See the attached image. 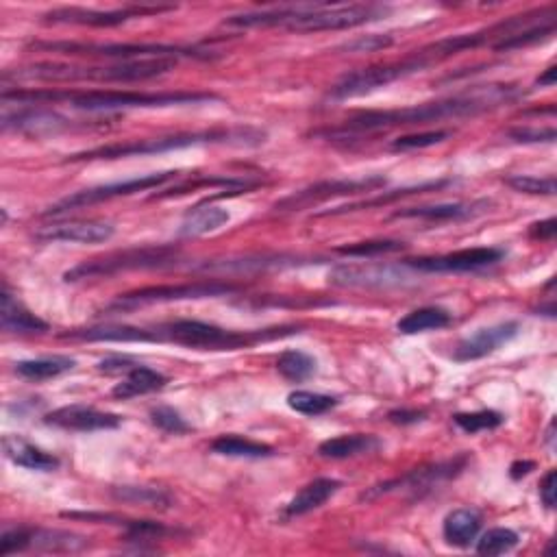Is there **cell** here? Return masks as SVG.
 <instances>
[{
    "mask_svg": "<svg viewBox=\"0 0 557 557\" xmlns=\"http://www.w3.org/2000/svg\"><path fill=\"white\" fill-rule=\"evenodd\" d=\"M340 488H342V481L331 477H318L314 481H309L307 486H303L294 494V499L286 505L283 514H286V518H296L314 512L318 507H323L331 497H336Z\"/></svg>",
    "mask_w": 557,
    "mask_h": 557,
    "instance_id": "cell-24",
    "label": "cell"
},
{
    "mask_svg": "<svg viewBox=\"0 0 557 557\" xmlns=\"http://www.w3.org/2000/svg\"><path fill=\"white\" fill-rule=\"evenodd\" d=\"M518 331H521V325H518L516 320H507V323L477 329L473 336L464 338L455 346L453 360L462 364L484 360V357L497 351L499 346L512 342L518 336Z\"/></svg>",
    "mask_w": 557,
    "mask_h": 557,
    "instance_id": "cell-18",
    "label": "cell"
},
{
    "mask_svg": "<svg viewBox=\"0 0 557 557\" xmlns=\"http://www.w3.org/2000/svg\"><path fill=\"white\" fill-rule=\"evenodd\" d=\"M151 423L157 427V429H162L164 433H170V436H183V433H188L192 431V425L188 423L181 416V412H177L175 407H170V405H157L151 410Z\"/></svg>",
    "mask_w": 557,
    "mask_h": 557,
    "instance_id": "cell-43",
    "label": "cell"
},
{
    "mask_svg": "<svg viewBox=\"0 0 557 557\" xmlns=\"http://www.w3.org/2000/svg\"><path fill=\"white\" fill-rule=\"evenodd\" d=\"M309 264L305 257H294V255H262V257H244V259H225V262H205L196 266L194 270L201 272H222V275H246V272H257V270H268V268H292V266H303Z\"/></svg>",
    "mask_w": 557,
    "mask_h": 557,
    "instance_id": "cell-21",
    "label": "cell"
},
{
    "mask_svg": "<svg viewBox=\"0 0 557 557\" xmlns=\"http://www.w3.org/2000/svg\"><path fill=\"white\" fill-rule=\"evenodd\" d=\"M390 11L392 7L388 5H290L231 16L225 20V27H286L288 31L296 33L344 31L362 27V24L368 22H377L386 18Z\"/></svg>",
    "mask_w": 557,
    "mask_h": 557,
    "instance_id": "cell-4",
    "label": "cell"
},
{
    "mask_svg": "<svg viewBox=\"0 0 557 557\" xmlns=\"http://www.w3.org/2000/svg\"><path fill=\"white\" fill-rule=\"evenodd\" d=\"M536 468V464L534 462H514L512 466H510V477L514 479V481H518V479H523V477H527L531 470Z\"/></svg>",
    "mask_w": 557,
    "mask_h": 557,
    "instance_id": "cell-54",
    "label": "cell"
},
{
    "mask_svg": "<svg viewBox=\"0 0 557 557\" xmlns=\"http://www.w3.org/2000/svg\"><path fill=\"white\" fill-rule=\"evenodd\" d=\"M111 497L120 503L155 507V510H168V507L175 503L170 492H166L164 488H151V486H118L111 490Z\"/></svg>",
    "mask_w": 557,
    "mask_h": 557,
    "instance_id": "cell-36",
    "label": "cell"
},
{
    "mask_svg": "<svg viewBox=\"0 0 557 557\" xmlns=\"http://www.w3.org/2000/svg\"><path fill=\"white\" fill-rule=\"evenodd\" d=\"M505 183L516 192L534 194V196H553L557 192L555 177H534V175H510Z\"/></svg>",
    "mask_w": 557,
    "mask_h": 557,
    "instance_id": "cell-44",
    "label": "cell"
},
{
    "mask_svg": "<svg viewBox=\"0 0 557 557\" xmlns=\"http://www.w3.org/2000/svg\"><path fill=\"white\" fill-rule=\"evenodd\" d=\"M555 138H557V133H555L553 127H549V129H529V127H525V129L510 131V140L516 142V144H540V142L551 144V142H555Z\"/></svg>",
    "mask_w": 557,
    "mask_h": 557,
    "instance_id": "cell-49",
    "label": "cell"
},
{
    "mask_svg": "<svg viewBox=\"0 0 557 557\" xmlns=\"http://www.w3.org/2000/svg\"><path fill=\"white\" fill-rule=\"evenodd\" d=\"M557 231V220L555 218H547L540 220L536 225H531V238L536 240H553Z\"/></svg>",
    "mask_w": 557,
    "mask_h": 557,
    "instance_id": "cell-53",
    "label": "cell"
},
{
    "mask_svg": "<svg viewBox=\"0 0 557 557\" xmlns=\"http://www.w3.org/2000/svg\"><path fill=\"white\" fill-rule=\"evenodd\" d=\"M505 257L503 249L494 246H479V249H464L436 257L405 259V266L416 272H475L499 264Z\"/></svg>",
    "mask_w": 557,
    "mask_h": 557,
    "instance_id": "cell-16",
    "label": "cell"
},
{
    "mask_svg": "<svg viewBox=\"0 0 557 557\" xmlns=\"http://www.w3.org/2000/svg\"><path fill=\"white\" fill-rule=\"evenodd\" d=\"M277 370L281 377H286L292 383H303L309 377L316 375L318 364L312 355L305 351H283L277 360Z\"/></svg>",
    "mask_w": 557,
    "mask_h": 557,
    "instance_id": "cell-38",
    "label": "cell"
},
{
    "mask_svg": "<svg viewBox=\"0 0 557 557\" xmlns=\"http://www.w3.org/2000/svg\"><path fill=\"white\" fill-rule=\"evenodd\" d=\"M557 475H555V470H549L547 475H544L542 479V484H540V499L544 503V507L547 510H553L555 507V488H557Z\"/></svg>",
    "mask_w": 557,
    "mask_h": 557,
    "instance_id": "cell-51",
    "label": "cell"
},
{
    "mask_svg": "<svg viewBox=\"0 0 557 557\" xmlns=\"http://www.w3.org/2000/svg\"><path fill=\"white\" fill-rule=\"evenodd\" d=\"M336 396L320 394V392H307V390H296L288 394V405L290 410L299 412L303 416H323L331 412L333 407H338Z\"/></svg>",
    "mask_w": 557,
    "mask_h": 557,
    "instance_id": "cell-39",
    "label": "cell"
},
{
    "mask_svg": "<svg viewBox=\"0 0 557 557\" xmlns=\"http://www.w3.org/2000/svg\"><path fill=\"white\" fill-rule=\"evenodd\" d=\"M433 64H436V61L431 59L425 48H420V51H414L401 61H390V64H379L344 74V77L329 90V98L331 101H349V98L373 94L394 81L412 77L416 72H423Z\"/></svg>",
    "mask_w": 557,
    "mask_h": 557,
    "instance_id": "cell-8",
    "label": "cell"
},
{
    "mask_svg": "<svg viewBox=\"0 0 557 557\" xmlns=\"http://www.w3.org/2000/svg\"><path fill=\"white\" fill-rule=\"evenodd\" d=\"M523 96V90L516 85H481L473 92H464L442 101L401 107V109H373L360 111V114L344 120L340 127H333L327 131H320L318 135L333 140H349L357 135L379 133L396 127H416L429 125V122H444V120H460V118H475L486 111L497 109L501 105L514 103Z\"/></svg>",
    "mask_w": 557,
    "mask_h": 557,
    "instance_id": "cell-2",
    "label": "cell"
},
{
    "mask_svg": "<svg viewBox=\"0 0 557 557\" xmlns=\"http://www.w3.org/2000/svg\"><path fill=\"white\" fill-rule=\"evenodd\" d=\"M453 179H436V181H427V183H420V185H412V188H403V190H392V192H383L375 198H370V201H362V203H353V205H346V207H338V209H331V212H320L316 216H340V214H349V212H360V209H370V207H386L390 203H396L399 198L405 196H414V194H423V192H431V190H442L451 185Z\"/></svg>",
    "mask_w": 557,
    "mask_h": 557,
    "instance_id": "cell-30",
    "label": "cell"
},
{
    "mask_svg": "<svg viewBox=\"0 0 557 557\" xmlns=\"http://www.w3.org/2000/svg\"><path fill=\"white\" fill-rule=\"evenodd\" d=\"M381 447V440L373 433H346L318 444V455L327 460H349V457L373 453Z\"/></svg>",
    "mask_w": 557,
    "mask_h": 557,
    "instance_id": "cell-28",
    "label": "cell"
},
{
    "mask_svg": "<svg viewBox=\"0 0 557 557\" xmlns=\"http://www.w3.org/2000/svg\"><path fill=\"white\" fill-rule=\"evenodd\" d=\"M179 172L177 170H166V172H153V175H144V177H135L129 181H116V183H107V185H96V188L90 190H81L74 192L72 196L61 198L55 205L46 207L42 212V218H57V216H66L70 212H77V209H85L92 207L98 203L111 201V198H120V196H131L138 192H148L155 188H162L164 183L177 179Z\"/></svg>",
    "mask_w": 557,
    "mask_h": 557,
    "instance_id": "cell-11",
    "label": "cell"
},
{
    "mask_svg": "<svg viewBox=\"0 0 557 557\" xmlns=\"http://www.w3.org/2000/svg\"><path fill=\"white\" fill-rule=\"evenodd\" d=\"M175 7H159V5H135L114 11H96V9H83V7H64L53 9L44 14V22L51 24H81V27H120L133 18L144 16H157L164 11H172Z\"/></svg>",
    "mask_w": 557,
    "mask_h": 557,
    "instance_id": "cell-15",
    "label": "cell"
},
{
    "mask_svg": "<svg viewBox=\"0 0 557 557\" xmlns=\"http://www.w3.org/2000/svg\"><path fill=\"white\" fill-rule=\"evenodd\" d=\"M329 283L338 288L388 290L414 283V272L405 264H340L329 272Z\"/></svg>",
    "mask_w": 557,
    "mask_h": 557,
    "instance_id": "cell-13",
    "label": "cell"
},
{
    "mask_svg": "<svg viewBox=\"0 0 557 557\" xmlns=\"http://www.w3.org/2000/svg\"><path fill=\"white\" fill-rule=\"evenodd\" d=\"M170 534V529L164 523L157 521H127L125 523V538L127 542H153L162 540Z\"/></svg>",
    "mask_w": 557,
    "mask_h": 557,
    "instance_id": "cell-47",
    "label": "cell"
},
{
    "mask_svg": "<svg viewBox=\"0 0 557 557\" xmlns=\"http://www.w3.org/2000/svg\"><path fill=\"white\" fill-rule=\"evenodd\" d=\"M179 251L175 246H142V249H127L122 253L107 255L101 259H92V262H83L79 266L70 268L64 281L77 283L83 279H98V277H111L125 270H146V268H166L177 264Z\"/></svg>",
    "mask_w": 557,
    "mask_h": 557,
    "instance_id": "cell-10",
    "label": "cell"
},
{
    "mask_svg": "<svg viewBox=\"0 0 557 557\" xmlns=\"http://www.w3.org/2000/svg\"><path fill=\"white\" fill-rule=\"evenodd\" d=\"M229 220H231V214L227 212V209L203 201L201 205L192 207L190 212L185 214L181 227H179V235L181 238H198V235L214 233V231L222 229Z\"/></svg>",
    "mask_w": 557,
    "mask_h": 557,
    "instance_id": "cell-29",
    "label": "cell"
},
{
    "mask_svg": "<svg viewBox=\"0 0 557 557\" xmlns=\"http://www.w3.org/2000/svg\"><path fill=\"white\" fill-rule=\"evenodd\" d=\"M177 68V59H138L118 61L111 66H74L42 61L3 72V83L9 81H40V83H135L162 77Z\"/></svg>",
    "mask_w": 557,
    "mask_h": 557,
    "instance_id": "cell-5",
    "label": "cell"
},
{
    "mask_svg": "<svg viewBox=\"0 0 557 557\" xmlns=\"http://www.w3.org/2000/svg\"><path fill=\"white\" fill-rule=\"evenodd\" d=\"M553 31H555V16L534 24V27H527V29H521V31L512 33V35L501 37L499 42L492 44V48L497 53L518 51V48H525V46H531V44H538L542 40H549Z\"/></svg>",
    "mask_w": 557,
    "mask_h": 557,
    "instance_id": "cell-37",
    "label": "cell"
},
{
    "mask_svg": "<svg viewBox=\"0 0 557 557\" xmlns=\"http://www.w3.org/2000/svg\"><path fill=\"white\" fill-rule=\"evenodd\" d=\"M386 177L383 175H370L362 179H333V181H318L314 185H307V188L294 192L286 198H281L279 203H275V212H303L309 207H318L331 198L338 196H349V194H373L375 190L386 185Z\"/></svg>",
    "mask_w": 557,
    "mask_h": 557,
    "instance_id": "cell-12",
    "label": "cell"
},
{
    "mask_svg": "<svg viewBox=\"0 0 557 557\" xmlns=\"http://www.w3.org/2000/svg\"><path fill=\"white\" fill-rule=\"evenodd\" d=\"M405 242L401 240H368V242H355V244H346V246H338L336 253L340 255H349V257H379V255H390V253H399L405 249Z\"/></svg>",
    "mask_w": 557,
    "mask_h": 557,
    "instance_id": "cell-42",
    "label": "cell"
},
{
    "mask_svg": "<svg viewBox=\"0 0 557 557\" xmlns=\"http://www.w3.org/2000/svg\"><path fill=\"white\" fill-rule=\"evenodd\" d=\"M242 288L229 281H194V283H179V286H148L133 290L127 294H120L116 301L107 305V312L122 314L131 312L144 305H157V303H177V301H201V299H216V296H227L240 292Z\"/></svg>",
    "mask_w": 557,
    "mask_h": 557,
    "instance_id": "cell-9",
    "label": "cell"
},
{
    "mask_svg": "<svg viewBox=\"0 0 557 557\" xmlns=\"http://www.w3.org/2000/svg\"><path fill=\"white\" fill-rule=\"evenodd\" d=\"M425 412H420V410H392L390 414H388V420L390 423H394V425H401V427H405V425H416V423H420V420H425Z\"/></svg>",
    "mask_w": 557,
    "mask_h": 557,
    "instance_id": "cell-52",
    "label": "cell"
},
{
    "mask_svg": "<svg viewBox=\"0 0 557 557\" xmlns=\"http://www.w3.org/2000/svg\"><path fill=\"white\" fill-rule=\"evenodd\" d=\"M0 325L9 333H46L48 323L40 316L31 314L27 307H24L14 294L9 292V288H3L0 294Z\"/></svg>",
    "mask_w": 557,
    "mask_h": 557,
    "instance_id": "cell-25",
    "label": "cell"
},
{
    "mask_svg": "<svg viewBox=\"0 0 557 557\" xmlns=\"http://www.w3.org/2000/svg\"><path fill=\"white\" fill-rule=\"evenodd\" d=\"M114 225L101 220H74L61 225H48L37 231V240L44 242H74V244H101L114 238Z\"/></svg>",
    "mask_w": 557,
    "mask_h": 557,
    "instance_id": "cell-20",
    "label": "cell"
},
{
    "mask_svg": "<svg viewBox=\"0 0 557 557\" xmlns=\"http://www.w3.org/2000/svg\"><path fill=\"white\" fill-rule=\"evenodd\" d=\"M90 547V538L59 529H37L33 536V549L46 553H77Z\"/></svg>",
    "mask_w": 557,
    "mask_h": 557,
    "instance_id": "cell-33",
    "label": "cell"
},
{
    "mask_svg": "<svg viewBox=\"0 0 557 557\" xmlns=\"http://www.w3.org/2000/svg\"><path fill=\"white\" fill-rule=\"evenodd\" d=\"M33 536L35 527H16L7 529L3 536H0V557H9L14 553H24L33 549Z\"/></svg>",
    "mask_w": 557,
    "mask_h": 557,
    "instance_id": "cell-46",
    "label": "cell"
},
{
    "mask_svg": "<svg viewBox=\"0 0 557 557\" xmlns=\"http://www.w3.org/2000/svg\"><path fill=\"white\" fill-rule=\"evenodd\" d=\"M135 364V360H131V357H120V355H111L107 357V360L103 362H98V370L105 375H120V373H127V370H131Z\"/></svg>",
    "mask_w": 557,
    "mask_h": 557,
    "instance_id": "cell-50",
    "label": "cell"
},
{
    "mask_svg": "<svg viewBox=\"0 0 557 557\" xmlns=\"http://www.w3.org/2000/svg\"><path fill=\"white\" fill-rule=\"evenodd\" d=\"M394 44V37L392 35H360L355 37V40L346 42L340 46V51L344 53H353V55H362V53H379V51H386Z\"/></svg>",
    "mask_w": 557,
    "mask_h": 557,
    "instance_id": "cell-48",
    "label": "cell"
},
{
    "mask_svg": "<svg viewBox=\"0 0 557 557\" xmlns=\"http://www.w3.org/2000/svg\"><path fill=\"white\" fill-rule=\"evenodd\" d=\"M0 125H3V131H16L22 135H33V138H44V135L68 131L72 127V120L44 105H18L16 109H3Z\"/></svg>",
    "mask_w": 557,
    "mask_h": 557,
    "instance_id": "cell-17",
    "label": "cell"
},
{
    "mask_svg": "<svg viewBox=\"0 0 557 557\" xmlns=\"http://www.w3.org/2000/svg\"><path fill=\"white\" fill-rule=\"evenodd\" d=\"M451 131H425V133H416V135H401L392 142V151H416V148H429L447 142L451 138Z\"/></svg>",
    "mask_w": 557,
    "mask_h": 557,
    "instance_id": "cell-45",
    "label": "cell"
},
{
    "mask_svg": "<svg viewBox=\"0 0 557 557\" xmlns=\"http://www.w3.org/2000/svg\"><path fill=\"white\" fill-rule=\"evenodd\" d=\"M301 325H281L257 331H235L225 329L203 320H170V323L133 327V325H98L88 329H74L61 333V338L83 340V342H162V344H179L185 349L196 351H238L249 349L259 342H272L281 338H290L301 333Z\"/></svg>",
    "mask_w": 557,
    "mask_h": 557,
    "instance_id": "cell-1",
    "label": "cell"
},
{
    "mask_svg": "<svg viewBox=\"0 0 557 557\" xmlns=\"http://www.w3.org/2000/svg\"><path fill=\"white\" fill-rule=\"evenodd\" d=\"M74 366H77V360L70 355H46V357H37V360L18 362L14 370L22 379L46 381L70 373Z\"/></svg>",
    "mask_w": 557,
    "mask_h": 557,
    "instance_id": "cell-31",
    "label": "cell"
},
{
    "mask_svg": "<svg viewBox=\"0 0 557 557\" xmlns=\"http://www.w3.org/2000/svg\"><path fill=\"white\" fill-rule=\"evenodd\" d=\"M453 323L451 312L442 307H420L414 309L407 316H403L399 323H396V329L399 333H405V336H414V333H425V331H436V329H444Z\"/></svg>",
    "mask_w": 557,
    "mask_h": 557,
    "instance_id": "cell-32",
    "label": "cell"
},
{
    "mask_svg": "<svg viewBox=\"0 0 557 557\" xmlns=\"http://www.w3.org/2000/svg\"><path fill=\"white\" fill-rule=\"evenodd\" d=\"M468 457L460 455L455 460H447V462H438V464H429V466H420L410 470V473L403 477H396L390 481H383V484H377L370 490H366L362 494V501H373L381 494H390L396 490H410V492H425V490H433L438 488L444 481H449L453 477H457L466 468Z\"/></svg>",
    "mask_w": 557,
    "mask_h": 557,
    "instance_id": "cell-14",
    "label": "cell"
},
{
    "mask_svg": "<svg viewBox=\"0 0 557 557\" xmlns=\"http://www.w3.org/2000/svg\"><path fill=\"white\" fill-rule=\"evenodd\" d=\"M259 181L257 179H238V177H203V179H198V181H185L181 185H177V188H172V190H166L162 194H153L151 198L153 201H162V198H172V196H183V194H188L192 190H198V188H225L229 192H240V194H246V192H251L253 188H257Z\"/></svg>",
    "mask_w": 557,
    "mask_h": 557,
    "instance_id": "cell-35",
    "label": "cell"
},
{
    "mask_svg": "<svg viewBox=\"0 0 557 557\" xmlns=\"http://www.w3.org/2000/svg\"><path fill=\"white\" fill-rule=\"evenodd\" d=\"M212 451L225 457H244V460H264V457L275 455V449H272L270 444L235 436V433L218 436L212 442Z\"/></svg>",
    "mask_w": 557,
    "mask_h": 557,
    "instance_id": "cell-34",
    "label": "cell"
},
{
    "mask_svg": "<svg viewBox=\"0 0 557 557\" xmlns=\"http://www.w3.org/2000/svg\"><path fill=\"white\" fill-rule=\"evenodd\" d=\"M44 423L66 431L92 433V431L118 429L122 425V418L118 414L101 412L96 410V407H88V405H66L51 414H46Z\"/></svg>",
    "mask_w": 557,
    "mask_h": 557,
    "instance_id": "cell-19",
    "label": "cell"
},
{
    "mask_svg": "<svg viewBox=\"0 0 557 557\" xmlns=\"http://www.w3.org/2000/svg\"><path fill=\"white\" fill-rule=\"evenodd\" d=\"M125 375L127 377L120 383H116L114 390H111V394H114L120 401H129V399H135V396H144V394H151L157 390H164L168 383L166 375H162L159 370L148 368L144 364H135L131 370H127Z\"/></svg>",
    "mask_w": 557,
    "mask_h": 557,
    "instance_id": "cell-26",
    "label": "cell"
},
{
    "mask_svg": "<svg viewBox=\"0 0 557 557\" xmlns=\"http://www.w3.org/2000/svg\"><path fill=\"white\" fill-rule=\"evenodd\" d=\"M555 81H557V68L549 66L547 70H544V74H540L536 85H540V88H553Z\"/></svg>",
    "mask_w": 557,
    "mask_h": 557,
    "instance_id": "cell-55",
    "label": "cell"
},
{
    "mask_svg": "<svg viewBox=\"0 0 557 557\" xmlns=\"http://www.w3.org/2000/svg\"><path fill=\"white\" fill-rule=\"evenodd\" d=\"M477 542L475 551L479 555H505L510 553L518 547V542H521V536L516 534L514 529H507V527H494L490 531H486L484 536H481Z\"/></svg>",
    "mask_w": 557,
    "mask_h": 557,
    "instance_id": "cell-40",
    "label": "cell"
},
{
    "mask_svg": "<svg viewBox=\"0 0 557 557\" xmlns=\"http://www.w3.org/2000/svg\"><path fill=\"white\" fill-rule=\"evenodd\" d=\"M453 423L460 427L464 433H468V436H475V433H481V431L499 429L505 423V418L494 410H481V412L455 414Z\"/></svg>",
    "mask_w": 557,
    "mask_h": 557,
    "instance_id": "cell-41",
    "label": "cell"
},
{
    "mask_svg": "<svg viewBox=\"0 0 557 557\" xmlns=\"http://www.w3.org/2000/svg\"><path fill=\"white\" fill-rule=\"evenodd\" d=\"M33 51L72 55V57H103L118 61H138V59H214L212 51L201 48H185L172 44H94V42H33Z\"/></svg>",
    "mask_w": 557,
    "mask_h": 557,
    "instance_id": "cell-7",
    "label": "cell"
},
{
    "mask_svg": "<svg viewBox=\"0 0 557 557\" xmlns=\"http://www.w3.org/2000/svg\"><path fill=\"white\" fill-rule=\"evenodd\" d=\"M3 105H70L79 111H125L218 101L212 92H129V90H11L0 94Z\"/></svg>",
    "mask_w": 557,
    "mask_h": 557,
    "instance_id": "cell-3",
    "label": "cell"
},
{
    "mask_svg": "<svg viewBox=\"0 0 557 557\" xmlns=\"http://www.w3.org/2000/svg\"><path fill=\"white\" fill-rule=\"evenodd\" d=\"M3 453L9 462L27 470H37V473H53L59 468V460L53 453L35 447L33 442L22 436H5Z\"/></svg>",
    "mask_w": 557,
    "mask_h": 557,
    "instance_id": "cell-23",
    "label": "cell"
},
{
    "mask_svg": "<svg viewBox=\"0 0 557 557\" xmlns=\"http://www.w3.org/2000/svg\"><path fill=\"white\" fill-rule=\"evenodd\" d=\"M490 207L488 201L475 203H438V205H423V207H405L394 212L392 218H418L429 222H449V220H466L484 214Z\"/></svg>",
    "mask_w": 557,
    "mask_h": 557,
    "instance_id": "cell-22",
    "label": "cell"
},
{
    "mask_svg": "<svg viewBox=\"0 0 557 557\" xmlns=\"http://www.w3.org/2000/svg\"><path fill=\"white\" fill-rule=\"evenodd\" d=\"M266 142V133L253 127L240 129H212V131H198V133H177V135H162V138L151 140H133V142H118L90 148V151L74 153L66 157V164L70 162H105V159H125V157H144V155H159L179 151V148L203 146V144H229V146H259Z\"/></svg>",
    "mask_w": 557,
    "mask_h": 557,
    "instance_id": "cell-6",
    "label": "cell"
},
{
    "mask_svg": "<svg viewBox=\"0 0 557 557\" xmlns=\"http://www.w3.org/2000/svg\"><path fill=\"white\" fill-rule=\"evenodd\" d=\"M547 442H549V447H551V449L555 447V420H553V423H551L549 429H547Z\"/></svg>",
    "mask_w": 557,
    "mask_h": 557,
    "instance_id": "cell-56",
    "label": "cell"
},
{
    "mask_svg": "<svg viewBox=\"0 0 557 557\" xmlns=\"http://www.w3.org/2000/svg\"><path fill=\"white\" fill-rule=\"evenodd\" d=\"M481 514L473 507H460V510H453L447 518H444L442 534L451 547L457 549H468L473 544L481 531Z\"/></svg>",
    "mask_w": 557,
    "mask_h": 557,
    "instance_id": "cell-27",
    "label": "cell"
}]
</instances>
